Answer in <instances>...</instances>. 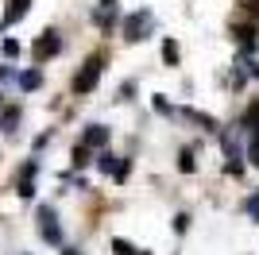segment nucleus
I'll list each match as a JSON object with an SVG mask.
<instances>
[{
    "mask_svg": "<svg viewBox=\"0 0 259 255\" xmlns=\"http://www.w3.org/2000/svg\"><path fill=\"white\" fill-rule=\"evenodd\" d=\"M89 20H93V27H97L101 35H112V27L120 23V0H101Z\"/></svg>",
    "mask_w": 259,
    "mask_h": 255,
    "instance_id": "39448f33",
    "label": "nucleus"
},
{
    "mask_svg": "<svg viewBox=\"0 0 259 255\" xmlns=\"http://www.w3.org/2000/svg\"><path fill=\"white\" fill-rule=\"evenodd\" d=\"M178 170H182V174H194V170H197V162H194V151H190V147H186L182 155H178Z\"/></svg>",
    "mask_w": 259,
    "mask_h": 255,
    "instance_id": "f3484780",
    "label": "nucleus"
},
{
    "mask_svg": "<svg viewBox=\"0 0 259 255\" xmlns=\"http://www.w3.org/2000/svg\"><path fill=\"white\" fill-rule=\"evenodd\" d=\"M0 54H4V58H20V54H23V42L20 39H0Z\"/></svg>",
    "mask_w": 259,
    "mask_h": 255,
    "instance_id": "dca6fc26",
    "label": "nucleus"
},
{
    "mask_svg": "<svg viewBox=\"0 0 259 255\" xmlns=\"http://www.w3.org/2000/svg\"><path fill=\"white\" fill-rule=\"evenodd\" d=\"M178 58H182L178 42H174V39H162V62H166V66H178Z\"/></svg>",
    "mask_w": 259,
    "mask_h": 255,
    "instance_id": "2eb2a0df",
    "label": "nucleus"
},
{
    "mask_svg": "<svg viewBox=\"0 0 259 255\" xmlns=\"http://www.w3.org/2000/svg\"><path fill=\"white\" fill-rule=\"evenodd\" d=\"M186 228H190V217H186V212H178V217H174V232H186Z\"/></svg>",
    "mask_w": 259,
    "mask_h": 255,
    "instance_id": "aec40b11",
    "label": "nucleus"
},
{
    "mask_svg": "<svg viewBox=\"0 0 259 255\" xmlns=\"http://www.w3.org/2000/svg\"><path fill=\"white\" fill-rule=\"evenodd\" d=\"M35 0H4V16H0V27H16V23L31 12Z\"/></svg>",
    "mask_w": 259,
    "mask_h": 255,
    "instance_id": "9d476101",
    "label": "nucleus"
},
{
    "mask_svg": "<svg viewBox=\"0 0 259 255\" xmlns=\"http://www.w3.org/2000/svg\"><path fill=\"white\" fill-rule=\"evenodd\" d=\"M112 255H151V251H140L132 240H124V236H112Z\"/></svg>",
    "mask_w": 259,
    "mask_h": 255,
    "instance_id": "4468645a",
    "label": "nucleus"
},
{
    "mask_svg": "<svg viewBox=\"0 0 259 255\" xmlns=\"http://www.w3.org/2000/svg\"><path fill=\"white\" fill-rule=\"evenodd\" d=\"M16 89L20 93H35V89H43V66H27L16 74Z\"/></svg>",
    "mask_w": 259,
    "mask_h": 255,
    "instance_id": "9b49d317",
    "label": "nucleus"
},
{
    "mask_svg": "<svg viewBox=\"0 0 259 255\" xmlns=\"http://www.w3.org/2000/svg\"><path fill=\"white\" fill-rule=\"evenodd\" d=\"M16 74H20V70H12V66H0V81H16Z\"/></svg>",
    "mask_w": 259,
    "mask_h": 255,
    "instance_id": "412c9836",
    "label": "nucleus"
},
{
    "mask_svg": "<svg viewBox=\"0 0 259 255\" xmlns=\"http://www.w3.org/2000/svg\"><path fill=\"white\" fill-rule=\"evenodd\" d=\"M20 120H23V105L20 101H4V105H0V132H4V136H16Z\"/></svg>",
    "mask_w": 259,
    "mask_h": 255,
    "instance_id": "6e6552de",
    "label": "nucleus"
},
{
    "mask_svg": "<svg viewBox=\"0 0 259 255\" xmlns=\"http://www.w3.org/2000/svg\"><path fill=\"white\" fill-rule=\"evenodd\" d=\"M244 209H248V217H251V221H255V224H259V190H255V193H251L248 201H244Z\"/></svg>",
    "mask_w": 259,
    "mask_h": 255,
    "instance_id": "6ab92c4d",
    "label": "nucleus"
},
{
    "mask_svg": "<svg viewBox=\"0 0 259 255\" xmlns=\"http://www.w3.org/2000/svg\"><path fill=\"white\" fill-rule=\"evenodd\" d=\"M35 178H39V159H23L20 166H16V197L20 201H31L35 197Z\"/></svg>",
    "mask_w": 259,
    "mask_h": 255,
    "instance_id": "20e7f679",
    "label": "nucleus"
},
{
    "mask_svg": "<svg viewBox=\"0 0 259 255\" xmlns=\"http://www.w3.org/2000/svg\"><path fill=\"white\" fill-rule=\"evenodd\" d=\"M116 162H120V155H112V151H97V170L101 174H108V178H112V170H116Z\"/></svg>",
    "mask_w": 259,
    "mask_h": 255,
    "instance_id": "ddd939ff",
    "label": "nucleus"
},
{
    "mask_svg": "<svg viewBox=\"0 0 259 255\" xmlns=\"http://www.w3.org/2000/svg\"><path fill=\"white\" fill-rule=\"evenodd\" d=\"M101 74H105V54H89L85 62H81V70H77L74 77H70V89H74V97H85L97 89Z\"/></svg>",
    "mask_w": 259,
    "mask_h": 255,
    "instance_id": "f257e3e1",
    "label": "nucleus"
},
{
    "mask_svg": "<svg viewBox=\"0 0 259 255\" xmlns=\"http://www.w3.org/2000/svg\"><path fill=\"white\" fill-rule=\"evenodd\" d=\"M62 31H58V27H43V31L35 35V42H31V62L35 66H47L51 62V58H58V54H62Z\"/></svg>",
    "mask_w": 259,
    "mask_h": 255,
    "instance_id": "f03ea898",
    "label": "nucleus"
},
{
    "mask_svg": "<svg viewBox=\"0 0 259 255\" xmlns=\"http://www.w3.org/2000/svg\"><path fill=\"white\" fill-rule=\"evenodd\" d=\"M89 162H93V151H89L85 143H74V151H70V166L81 170V166H89Z\"/></svg>",
    "mask_w": 259,
    "mask_h": 255,
    "instance_id": "f8f14e48",
    "label": "nucleus"
},
{
    "mask_svg": "<svg viewBox=\"0 0 259 255\" xmlns=\"http://www.w3.org/2000/svg\"><path fill=\"white\" fill-rule=\"evenodd\" d=\"M147 31H151V12H147V8L132 12L128 20H124V39H128V42H140V39H147Z\"/></svg>",
    "mask_w": 259,
    "mask_h": 255,
    "instance_id": "423d86ee",
    "label": "nucleus"
},
{
    "mask_svg": "<svg viewBox=\"0 0 259 255\" xmlns=\"http://www.w3.org/2000/svg\"><path fill=\"white\" fill-rule=\"evenodd\" d=\"M62 255H85L81 247H70V244H62Z\"/></svg>",
    "mask_w": 259,
    "mask_h": 255,
    "instance_id": "4be33fe9",
    "label": "nucleus"
},
{
    "mask_svg": "<svg viewBox=\"0 0 259 255\" xmlns=\"http://www.w3.org/2000/svg\"><path fill=\"white\" fill-rule=\"evenodd\" d=\"M35 228H39V240L51 247H62V224H58V209L54 205H39L35 209Z\"/></svg>",
    "mask_w": 259,
    "mask_h": 255,
    "instance_id": "7ed1b4c3",
    "label": "nucleus"
},
{
    "mask_svg": "<svg viewBox=\"0 0 259 255\" xmlns=\"http://www.w3.org/2000/svg\"><path fill=\"white\" fill-rule=\"evenodd\" d=\"M77 143H85L89 151H105L108 143H112V128H105V124H85Z\"/></svg>",
    "mask_w": 259,
    "mask_h": 255,
    "instance_id": "0eeeda50",
    "label": "nucleus"
},
{
    "mask_svg": "<svg viewBox=\"0 0 259 255\" xmlns=\"http://www.w3.org/2000/svg\"><path fill=\"white\" fill-rule=\"evenodd\" d=\"M155 112H162V116H170V120H174V105L166 101V93H155Z\"/></svg>",
    "mask_w": 259,
    "mask_h": 255,
    "instance_id": "a211bd4d",
    "label": "nucleus"
},
{
    "mask_svg": "<svg viewBox=\"0 0 259 255\" xmlns=\"http://www.w3.org/2000/svg\"><path fill=\"white\" fill-rule=\"evenodd\" d=\"M174 120H190V124H197L201 132H221V128H217V116H209L201 108H174Z\"/></svg>",
    "mask_w": 259,
    "mask_h": 255,
    "instance_id": "1a4fd4ad",
    "label": "nucleus"
}]
</instances>
